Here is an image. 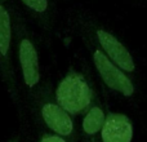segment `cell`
I'll list each match as a JSON object with an SVG mask.
<instances>
[{"instance_id": "2", "label": "cell", "mask_w": 147, "mask_h": 142, "mask_svg": "<svg viewBox=\"0 0 147 142\" xmlns=\"http://www.w3.org/2000/svg\"><path fill=\"white\" fill-rule=\"evenodd\" d=\"M75 27L84 47L86 48L89 56H90L92 64H93L102 83L110 91L115 92L125 98L134 97L136 92H137L134 78L127 74L125 71H123L117 65H115L111 61V58L99 48L93 36L85 28L81 27L78 23H75Z\"/></svg>"}, {"instance_id": "10", "label": "cell", "mask_w": 147, "mask_h": 142, "mask_svg": "<svg viewBox=\"0 0 147 142\" xmlns=\"http://www.w3.org/2000/svg\"><path fill=\"white\" fill-rule=\"evenodd\" d=\"M39 142H67V141L58 135H45L41 137V140Z\"/></svg>"}, {"instance_id": "7", "label": "cell", "mask_w": 147, "mask_h": 142, "mask_svg": "<svg viewBox=\"0 0 147 142\" xmlns=\"http://www.w3.org/2000/svg\"><path fill=\"white\" fill-rule=\"evenodd\" d=\"M18 1L44 32H53L57 17L54 0H18Z\"/></svg>"}, {"instance_id": "8", "label": "cell", "mask_w": 147, "mask_h": 142, "mask_svg": "<svg viewBox=\"0 0 147 142\" xmlns=\"http://www.w3.org/2000/svg\"><path fill=\"white\" fill-rule=\"evenodd\" d=\"M133 138V124L124 114L107 112L101 129L102 142H130Z\"/></svg>"}, {"instance_id": "1", "label": "cell", "mask_w": 147, "mask_h": 142, "mask_svg": "<svg viewBox=\"0 0 147 142\" xmlns=\"http://www.w3.org/2000/svg\"><path fill=\"white\" fill-rule=\"evenodd\" d=\"M12 30L14 54L16 60H17L18 70L21 74V80H22L21 93L23 92V97L34 112L36 102H38L44 87L43 80H41L39 47L35 35L30 30L25 18L17 9H13V8Z\"/></svg>"}, {"instance_id": "11", "label": "cell", "mask_w": 147, "mask_h": 142, "mask_svg": "<svg viewBox=\"0 0 147 142\" xmlns=\"http://www.w3.org/2000/svg\"><path fill=\"white\" fill-rule=\"evenodd\" d=\"M89 142H99V141H97L96 137H94V138H90V140H89Z\"/></svg>"}, {"instance_id": "3", "label": "cell", "mask_w": 147, "mask_h": 142, "mask_svg": "<svg viewBox=\"0 0 147 142\" xmlns=\"http://www.w3.org/2000/svg\"><path fill=\"white\" fill-rule=\"evenodd\" d=\"M75 23L84 27L93 36V39L98 44V47L111 58V61L115 65H117L123 71H125L133 78L137 76L138 69L134 57L128 49V47L117 38L116 34L110 31L101 22H98L93 17L86 14L78 16Z\"/></svg>"}, {"instance_id": "4", "label": "cell", "mask_w": 147, "mask_h": 142, "mask_svg": "<svg viewBox=\"0 0 147 142\" xmlns=\"http://www.w3.org/2000/svg\"><path fill=\"white\" fill-rule=\"evenodd\" d=\"M0 76L17 107L22 105L14 66V44L12 30V8L9 0H0Z\"/></svg>"}, {"instance_id": "5", "label": "cell", "mask_w": 147, "mask_h": 142, "mask_svg": "<svg viewBox=\"0 0 147 142\" xmlns=\"http://www.w3.org/2000/svg\"><path fill=\"white\" fill-rule=\"evenodd\" d=\"M96 87L86 74L78 70H69L61 79L54 92L57 103L70 115H81L90 106Z\"/></svg>"}, {"instance_id": "6", "label": "cell", "mask_w": 147, "mask_h": 142, "mask_svg": "<svg viewBox=\"0 0 147 142\" xmlns=\"http://www.w3.org/2000/svg\"><path fill=\"white\" fill-rule=\"evenodd\" d=\"M34 114H38L49 129L63 137L67 142L76 141V127L71 115L57 103L56 98L52 97L51 88L45 84L36 102Z\"/></svg>"}, {"instance_id": "9", "label": "cell", "mask_w": 147, "mask_h": 142, "mask_svg": "<svg viewBox=\"0 0 147 142\" xmlns=\"http://www.w3.org/2000/svg\"><path fill=\"white\" fill-rule=\"evenodd\" d=\"M106 112H105L103 102H102L101 97H99L98 92H94L93 99H92L90 106L88 107L85 112H84V118L81 122V131L83 135L85 136L88 140L96 137L97 133L101 132L102 127L106 120Z\"/></svg>"}, {"instance_id": "12", "label": "cell", "mask_w": 147, "mask_h": 142, "mask_svg": "<svg viewBox=\"0 0 147 142\" xmlns=\"http://www.w3.org/2000/svg\"><path fill=\"white\" fill-rule=\"evenodd\" d=\"M12 142H17V141H12Z\"/></svg>"}]
</instances>
